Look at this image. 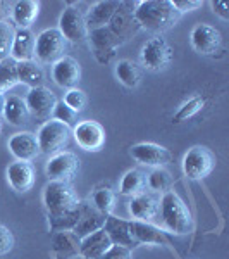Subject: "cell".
<instances>
[{
    "mask_svg": "<svg viewBox=\"0 0 229 259\" xmlns=\"http://www.w3.org/2000/svg\"><path fill=\"white\" fill-rule=\"evenodd\" d=\"M116 78H118L126 89H136L141 80L138 64L130 59L119 61L118 64H116Z\"/></svg>",
    "mask_w": 229,
    "mask_h": 259,
    "instance_id": "28",
    "label": "cell"
},
{
    "mask_svg": "<svg viewBox=\"0 0 229 259\" xmlns=\"http://www.w3.org/2000/svg\"><path fill=\"white\" fill-rule=\"evenodd\" d=\"M135 19L145 30L162 33L180 21V12L170 0H143L136 6Z\"/></svg>",
    "mask_w": 229,
    "mask_h": 259,
    "instance_id": "1",
    "label": "cell"
},
{
    "mask_svg": "<svg viewBox=\"0 0 229 259\" xmlns=\"http://www.w3.org/2000/svg\"><path fill=\"white\" fill-rule=\"evenodd\" d=\"M68 50V40L62 36L57 28L43 30L36 36L35 59L41 64H53L66 56Z\"/></svg>",
    "mask_w": 229,
    "mask_h": 259,
    "instance_id": "5",
    "label": "cell"
},
{
    "mask_svg": "<svg viewBox=\"0 0 229 259\" xmlns=\"http://www.w3.org/2000/svg\"><path fill=\"white\" fill-rule=\"evenodd\" d=\"M40 14V2L35 0H19L11 7V18L19 30H30V26L36 21Z\"/></svg>",
    "mask_w": 229,
    "mask_h": 259,
    "instance_id": "22",
    "label": "cell"
},
{
    "mask_svg": "<svg viewBox=\"0 0 229 259\" xmlns=\"http://www.w3.org/2000/svg\"><path fill=\"white\" fill-rule=\"evenodd\" d=\"M112 242L107 235V232L103 228L91 232L90 235L83 237L80 244V254L86 259H98L100 256L107 252L110 249Z\"/></svg>",
    "mask_w": 229,
    "mask_h": 259,
    "instance_id": "18",
    "label": "cell"
},
{
    "mask_svg": "<svg viewBox=\"0 0 229 259\" xmlns=\"http://www.w3.org/2000/svg\"><path fill=\"white\" fill-rule=\"evenodd\" d=\"M93 207L102 212L103 216H110L116 207V194L110 189H98L93 194Z\"/></svg>",
    "mask_w": 229,
    "mask_h": 259,
    "instance_id": "31",
    "label": "cell"
},
{
    "mask_svg": "<svg viewBox=\"0 0 229 259\" xmlns=\"http://www.w3.org/2000/svg\"><path fill=\"white\" fill-rule=\"evenodd\" d=\"M103 230L107 232L112 245H123V247L133 249L138 245L131 232V221L116 218V216H107L105 223H103Z\"/></svg>",
    "mask_w": 229,
    "mask_h": 259,
    "instance_id": "17",
    "label": "cell"
},
{
    "mask_svg": "<svg viewBox=\"0 0 229 259\" xmlns=\"http://www.w3.org/2000/svg\"><path fill=\"white\" fill-rule=\"evenodd\" d=\"M131 232L135 240L140 244H164L167 245L169 242L165 239L164 232L157 228L155 225H150L148 221H135L131 220Z\"/></svg>",
    "mask_w": 229,
    "mask_h": 259,
    "instance_id": "24",
    "label": "cell"
},
{
    "mask_svg": "<svg viewBox=\"0 0 229 259\" xmlns=\"http://www.w3.org/2000/svg\"><path fill=\"white\" fill-rule=\"evenodd\" d=\"M140 57H141V64L145 68L153 71V73H159V71H164L170 64L173 52H170L169 44L162 36H153V38H150L143 45Z\"/></svg>",
    "mask_w": 229,
    "mask_h": 259,
    "instance_id": "7",
    "label": "cell"
},
{
    "mask_svg": "<svg viewBox=\"0 0 229 259\" xmlns=\"http://www.w3.org/2000/svg\"><path fill=\"white\" fill-rule=\"evenodd\" d=\"M203 106H205V100H203L202 97L190 99L188 102H185L180 109H178V112L174 114L173 121H174V123H181V121H185L188 118H193L195 114H198V112L203 109Z\"/></svg>",
    "mask_w": 229,
    "mask_h": 259,
    "instance_id": "33",
    "label": "cell"
},
{
    "mask_svg": "<svg viewBox=\"0 0 229 259\" xmlns=\"http://www.w3.org/2000/svg\"><path fill=\"white\" fill-rule=\"evenodd\" d=\"M7 182L9 185L19 194L30 192L35 185V168L31 166V162L24 161H14L7 166Z\"/></svg>",
    "mask_w": 229,
    "mask_h": 259,
    "instance_id": "16",
    "label": "cell"
},
{
    "mask_svg": "<svg viewBox=\"0 0 229 259\" xmlns=\"http://www.w3.org/2000/svg\"><path fill=\"white\" fill-rule=\"evenodd\" d=\"M62 102L78 114V112H81L86 107V94L80 89H71L66 92Z\"/></svg>",
    "mask_w": 229,
    "mask_h": 259,
    "instance_id": "34",
    "label": "cell"
},
{
    "mask_svg": "<svg viewBox=\"0 0 229 259\" xmlns=\"http://www.w3.org/2000/svg\"><path fill=\"white\" fill-rule=\"evenodd\" d=\"M173 6L176 7V11L180 12H191L195 9H198V7L203 6L202 0H174Z\"/></svg>",
    "mask_w": 229,
    "mask_h": 259,
    "instance_id": "38",
    "label": "cell"
},
{
    "mask_svg": "<svg viewBox=\"0 0 229 259\" xmlns=\"http://www.w3.org/2000/svg\"><path fill=\"white\" fill-rule=\"evenodd\" d=\"M4 106H6V95H0V114L4 112Z\"/></svg>",
    "mask_w": 229,
    "mask_h": 259,
    "instance_id": "41",
    "label": "cell"
},
{
    "mask_svg": "<svg viewBox=\"0 0 229 259\" xmlns=\"http://www.w3.org/2000/svg\"><path fill=\"white\" fill-rule=\"evenodd\" d=\"M147 189V175L141 169H130L124 173L121 180L119 192L124 197H135V195L143 194Z\"/></svg>",
    "mask_w": 229,
    "mask_h": 259,
    "instance_id": "26",
    "label": "cell"
},
{
    "mask_svg": "<svg viewBox=\"0 0 229 259\" xmlns=\"http://www.w3.org/2000/svg\"><path fill=\"white\" fill-rule=\"evenodd\" d=\"M16 239H14V233L11 232L7 227L0 225V257L9 254L12 249H14Z\"/></svg>",
    "mask_w": 229,
    "mask_h": 259,
    "instance_id": "36",
    "label": "cell"
},
{
    "mask_svg": "<svg viewBox=\"0 0 229 259\" xmlns=\"http://www.w3.org/2000/svg\"><path fill=\"white\" fill-rule=\"evenodd\" d=\"M4 118L9 121L12 126H23L30 119V111H28L26 100L19 95H9L6 97V106H4Z\"/></svg>",
    "mask_w": 229,
    "mask_h": 259,
    "instance_id": "23",
    "label": "cell"
},
{
    "mask_svg": "<svg viewBox=\"0 0 229 259\" xmlns=\"http://www.w3.org/2000/svg\"><path fill=\"white\" fill-rule=\"evenodd\" d=\"M43 204L52 220L62 221L64 218H76L80 211V200L73 187L66 182H50L43 189Z\"/></svg>",
    "mask_w": 229,
    "mask_h": 259,
    "instance_id": "2",
    "label": "cell"
},
{
    "mask_svg": "<svg viewBox=\"0 0 229 259\" xmlns=\"http://www.w3.org/2000/svg\"><path fill=\"white\" fill-rule=\"evenodd\" d=\"M62 36L68 40V44H81L88 38V26H86L85 16L78 7H66L59 18V28Z\"/></svg>",
    "mask_w": 229,
    "mask_h": 259,
    "instance_id": "9",
    "label": "cell"
},
{
    "mask_svg": "<svg viewBox=\"0 0 229 259\" xmlns=\"http://www.w3.org/2000/svg\"><path fill=\"white\" fill-rule=\"evenodd\" d=\"M73 137L76 144L86 152H98L105 144V130L98 121L85 119L73 128Z\"/></svg>",
    "mask_w": 229,
    "mask_h": 259,
    "instance_id": "11",
    "label": "cell"
},
{
    "mask_svg": "<svg viewBox=\"0 0 229 259\" xmlns=\"http://www.w3.org/2000/svg\"><path fill=\"white\" fill-rule=\"evenodd\" d=\"M147 187L157 192H169L173 187V177L165 168H153L147 175Z\"/></svg>",
    "mask_w": 229,
    "mask_h": 259,
    "instance_id": "30",
    "label": "cell"
},
{
    "mask_svg": "<svg viewBox=\"0 0 229 259\" xmlns=\"http://www.w3.org/2000/svg\"><path fill=\"white\" fill-rule=\"evenodd\" d=\"M121 6L119 2H98L93 6V9L90 11V14L86 16V26H103L112 19V16L116 14L118 7Z\"/></svg>",
    "mask_w": 229,
    "mask_h": 259,
    "instance_id": "27",
    "label": "cell"
},
{
    "mask_svg": "<svg viewBox=\"0 0 229 259\" xmlns=\"http://www.w3.org/2000/svg\"><path fill=\"white\" fill-rule=\"evenodd\" d=\"M131 157L136 162L148 168H164L170 161V152L165 147L159 144H152V142H140L135 144L130 150Z\"/></svg>",
    "mask_w": 229,
    "mask_h": 259,
    "instance_id": "12",
    "label": "cell"
},
{
    "mask_svg": "<svg viewBox=\"0 0 229 259\" xmlns=\"http://www.w3.org/2000/svg\"><path fill=\"white\" fill-rule=\"evenodd\" d=\"M212 11H214V14H217L220 19H224V21L229 19V9H227L226 2H212Z\"/></svg>",
    "mask_w": 229,
    "mask_h": 259,
    "instance_id": "39",
    "label": "cell"
},
{
    "mask_svg": "<svg viewBox=\"0 0 229 259\" xmlns=\"http://www.w3.org/2000/svg\"><path fill=\"white\" fill-rule=\"evenodd\" d=\"M35 47L36 36L33 35L31 30H16L11 49V59H14L16 62L35 61Z\"/></svg>",
    "mask_w": 229,
    "mask_h": 259,
    "instance_id": "19",
    "label": "cell"
},
{
    "mask_svg": "<svg viewBox=\"0 0 229 259\" xmlns=\"http://www.w3.org/2000/svg\"><path fill=\"white\" fill-rule=\"evenodd\" d=\"M190 44L200 56H214L222 45V35L212 24L200 23L190 33Z\"/></svg>",
    "mask_w": 229,
    "mask_h": 259,
    "instance_id": "10",
    "label": "cell"
},
{
    "mask_svg": "<svg viewBox=\"0 0 229 259\" xmlns=\"http://www.w3.org/2000/svg\"><path fill=\"white\" fill-rule=\"evenodd\" d=\"M16 28L9 21H0V62L9 59L12 41H14Z\"/></svg>",
    "mask_w": 229,
    "mask_h": 259,
    "instance_id": "32",
    "label": "cell"
},
{
    "mask_svg": "<svg viewBox=\"0 0 229 259\" xmlns=\"http://www.w3.org/2000/svg\"><path fill=\"white\" fill-rule=\"evenodd\" d=\"M7 147H9V152L16 157V161L31 162L41 154L36 135L31 132L14 133L7 142Z\"/></svg>",
    "mask_w": 229,
    "mask_h": 259,
    "instance_id": "15",
    "label": "cell"
},
{
    "mask_svg": "<svg viewBox=\"0 0 229 259\" xmlns=\"http://www.w3.org/2000/svg\"><path fill=\"white\" fill-rule=\"evenodd\" d=\"M105 218L102 212L97 211L91 206H81L80 204V214H78V221L74 225V233L80 235L81 239L86 235H90L91 232H97V230L103 228V223H105Z\"/></svg>",
    "mask_w": 229,
    "mask_h": 259,
    "instance_id": "20",
    "label": "cell"
},
{
    "mask_svg": "<svg viewBox=\"0 0 229 259\" xmlns=\"http://www.w3.org/2000/svg\"><path fill=\"white\" fill-rule=\"evenodd\" d=\"M73 130L68 124L55 119H47L36 132V140L41 154L53 156L57 152H62L64 147H68Z\"/></svg>",
    "mask_w": 229,
    "mask_h": 259,
    "instance_id": "4",
    "label": "cell"
},
{
    "mask_svg": "<svg viewBox=\"0 0 229 259\" xmlns=\"http://www.w3.org/2000/svg\"><path fill=\"white\" fill-rule=\"evenodd\" d=\"M0 130H2V124H0Z\"/></svg>",
    "mask_w": 229,
    "mask_h": 259,
    "instance_id": "42",
    "label": "cell"
},
{
    "mask_svg": "<svg viewBox=\"0 0 229 259\" xmlns=\"http://www.w3.org/2000/svg\"><path fill=\"white\" fill-rule=\"evenodd\" d=\"M16 71H18V81L23 85L30 87V89H36V87H43L45 74L43 69L38 66L36 61H23L16 64Z\"/></svg>",
    "mask_w": 229,
    "mask_h": 259,
    "instance_id": "25",
    "label": "cell"
},
{
    "mask_svg": "<svg viewBox=\"0 0 229 259\" xmlns=\"http://www.w3.org/2000/svg\"><path fill=\"white\" fill-rule=\"evenodd\" d=\"M183 173L190 180H203L212 173L215 166V156L212 154L210 149L203 145H193L191 149L186 150L183 156Z\"/></svg>",
    "mask_w": 229,
    "mask_h": 259,
    "instance_id": "6",
    "label": "cell"
},
{
    "mask_svg": "<svg viewBox=\"0 0 229 259\" xmlns=\"http://www.w3.org/2000/svg\"><path fill=\"white\" fill-rule=\"evenodd\" d=\"M16 64H18V62L14 59H11V57L0 62V95H4V92H7L19 83Z\"/></svg>",
    "mask_w": 229,
    "mask_h": 259,
    "instance_id": "29",
    "label": "cell"
},
{
    "mask_svg": "<svg viewBox=\"0 0 229 259\" xmlns=\"http://www.w3.org/2000/svg\"><path fill=\"white\" fill-rule=\"evenodd\" d=\"M78 171H80V159L76 154L68 152V150L50 156L45 164V173L53 182L69 183L78 175Z\"/></svg>",
    "mask_w": 229,
    "mask_h": 259,
    "instance_id": "8",
    "label": "cell"
},
{
    "mask_svg": "<svg viewBox=\"0 0 229 259\" xmlns=\"http://www.w3.org/2000/svg\"><path fill=\"white\" fill-rule=\"evenodd\" d=\"M98 259H133V252L131 249L123 245H110V249Z\"/></svg>",
    "mask_w": 229,
    "mask_h": 259,
    "instance_id": "37",
    "label": "cell"
},
{
    "mask_svg": "<svg viewBox=\"0 0 229 259\" xmlns=\"http://www.w3.org/2000/svg\"><path fill=\"white\" fill-rule=\"evenodd\" d=\"M76 118L78 114L74 112L73 109H69L68 106H66L64 102H57L55 107H53V112H52V119L55 121H61V123L68 124V126H73L74 123H76Z\"/></svg>",
    "mask_w": 229,
    "mask_h": 259,
    "instance_id": "35",
    "label": "cell"
},
{
    "mask_svg": "<svg viewBox=\"0 0 229 259\" xmlns=\"http://www.w3.org/2000/svg\"><path fill=\"white\" fill-rule=\"evenodd\" d=\"M26 106L30 114L40 119H50L53 112V107L59 102L52 90L47 87H36V89H30L26 95Z\"/></svg>",
    "mask_w": 229,
    "mask_h": 259,
    "instance_id": "13",
    "label": "cell"
},
{
    "mask_svg": "<svg viewBox=\"0 0 229 259\" xmlns=\"http://www.w3.org/2000/svg\"><path fill=\"white\" fill-rule=\"evenodd\" d=\"M52 80L57 87L66 90L76 89L81 81V66L74 57L64 56L52 64Z\"/></svg>",
    "mask_w": 229,
    "mask_h": 259,
    "instance_id": "14",
    "label": "cell"
},
{
    "mask_svg": "<svg viewBox=\"0 0 229 259\" xmlns=\"http://www.w3.org/2000/svg\"><path fill=\"white\" fill-rule=\"evenodd\" d=\"M162 220L169 232L176 233V235H186L193 230V218L188 206L185 204L176 192L169 190L164 192L160 202H159Z\"/></svg>",
    "mask_w": 229,
    "mask_h": 259,
    "instance_id": "3",
    "label": "cell"
},
{
    "mask_svg": "<svg viewBox=\"0 0 229 259\" xmlns=\"http://www.w3.org/2000/svg\"><path fill=\"white\" fill-rule=\"evenodd\" d=\"M11 4L9 2H2L0 0V21H7V18H9L11 14Z\"/></svg>",
    "mask_w": 229,
    "mask_h": 259,
    "instance_id": "40",
    "label": "cell"
},
{
    "mask_svg": "<svg viewBox=\"0 0 229 259\" xmlns=\"http://www.w3.org/2000/svg\"><path fill=\"white\" fill-rule=\"evenodd\" d=\"M130 214L135 221H150L157 216L159 212V200L150 194H140L131 197L130 200Z\"/></svg>",
    "mask_w": 229,
    "mask_h": 259,
    "instance_id": "21",
    "label": "cell"
}]
</instances>
